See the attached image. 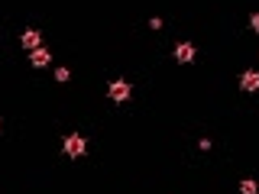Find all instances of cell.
<instances>
[{
	"instance_id": "6",
	"label": "cell",
	"mask_w": 259,
	"mask_h": 194,
	"mask_svg": "<svg viewBox=\"0 0 259 194\" xmlns=\"http://www.w3.org/2000/svg\"><path fill=\"white\" fill-rule=\"evenodd\" d=\"M23 46L29 49V52H32V49H39L42 46V32L39 29H26L23 32Z\"/></svg>"
},
{
	"instance_id": "3",
	"label": "cell",
	"mask_w": 259,
	"mask_h": 194,
	"mask_svg": "<svg viewBox=\"0 0 259 194\" xmlns=\"http://www.w3.org/2000/svg\"><path fill=\"white\" fill-rule=\"evenodd\" d=\"M195 55H198V49L191 46V42H178V46H175V62L188 65V62H195Z\"/></svg>"
},
{
	"instance_id": "1",
	"label": "cell",
	"mask_w": 259,
	"mask_h": 194,
	"mask_svg": "<svg viewBox=\"0 0 259 194\" xmlns=\"http://www.w3.org/2000/svg\"><path fill=\"white\" fill-rule=\"evenodd\" d=\"M62 152L68 155V159H81V155L87 152V142H85V136H78V133H71V136H65V146H62Z\"/></svg>"
},
{
	"instance_id": "4",
	"label": "cell",
	"mask_w": 259,
	"mask_h": 194,
	"mask_svg": "<svg viewBox=\"0 0 259 194\" xmlns=\"http://www.w3.org/2000/svg\"><path fill=\"white\" fill-rule=\"evenodd\" d=\"M29 62L36 65V68H46V65L52 62V55H49L46 46H39V49H32V52H29Z\"/></svg>"
},
{
	"instance_id": "7",
	"label": "cell",
	"mask_w": 259,
	"mask_h": 194,
	"mask_svg": "<svg viewBox=\"0 0 259 194\" xmlns=\"http://www.w3.org/2000/svg\"><path fill=\"white\" fill-rule=\"evenodd\" d=\"M256 191H259V185L253 178H243V181H240V194H256Z\"/></svg>"
},
{
	"instance_id": "8",
	"label": "cell",
	"mask_w": 259,
	"mask_h": 194,
	"mask_svg": "<svg viewBox=\"0 0 259 194\" xmlns=\"http://www.w3.org/2000/svg\"><path fill=\"white\" fill-rule=\"evenodd\" d=\"M68 78H71V71H68V68H55V81H62V84H65Z\"/></svg>"
},
{
	"instance_id": "5",
	"label": "cell",
	"mask_w": 259,
	"mask_h": 194,
	"mask_svg": "<svg viewBox=\"0 0 259 194\" xmlns=\"http://www.w3.org/2000/svg\"><path fill=\"white\" fill-rule=\"evenodd\" d=\"M240 87H243V91H259V71H243Z\"/></svg>"
},
{
	"instance_id": "9",
	"label": "cell",
	"mask_w": 259,
	"mask_h": 194,
	"mask_svg": "<svg viewBox=\"0 0 259 194\" xmlns=\"http://www.w3.org/2000/svg\"><path fill=\"white\" fill-rule=\"evenodd\" d=\"M250 29H253V32H259V10L250 16Z\"/></svg>"
},
{
	"instance_id": "2",
	"label": "cell",
	"mask_w": 259,
	"mask_h": 194,
	"mask_svg": "<svg viewBox=\"0 0 259 194\" xmlns=\"http://www.w3.org/2000/svg\"><path fill=\"white\" fill-rule=\"evenodd\" d=\"M107 97L114 104H123V101H130V81H110V87H107Z\"/></svg>"
}]
</instances>
